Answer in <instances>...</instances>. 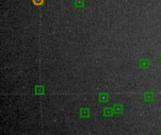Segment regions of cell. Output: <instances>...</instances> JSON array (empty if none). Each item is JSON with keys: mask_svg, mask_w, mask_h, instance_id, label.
I'll list each match as a JSON object with an SVG mask.
<instances>
[{"mask_svg": "<svg viewBox=\"0 0 161 135\" xmlns=\"http://www.w3.org/2000/svg\"><path fill=\"white\" fill-rule=\"evenodd\" d=\"M158 60H159V63H161V53L159 54V57H158Z\"/></svg>", "mask_w": 161, "mask_h": 135, "instance_id": "5", "label": "cell"}, {"mask_svg": "<svg viewBox=\"0 0 161 135\" xmlns=\"http://www.w3.org/2000/svg\"><path fill=\"white\" fill-rule=\"evenodd\" d=\"M31 1L35 6H41L45 3V0H31Z\"/></svg>", "mask_w": 161, "mask_h": 135, "instance_id": "4", "label": "cell"}, {"mask_svg": "<svg viewBox=\"0 0 161 135\" xmlns=\"http://www.w3.org/2000/svg\"><path fill=\"white\" fill-rule=\"evenodd\" d=\"M138 67L141 69H148L150 67V61L147 58H141L138 61Z\"/></svg>", "mask_w": 161, "mask_h": 135, "instance_id": "1", "label": "cell"}, {"mask_svg": "<svg viewBox=\"0 0 161 135\" xmlns=\"http://www.w3.org/2000/svg\"><path fill=\"white\" fill-rule=\"evenodd\" d=\"M144 99L146 101H148V102H150V101H154L155 100V96H154V93H151V92H147L144 94Z\"/></svg>", "mask_w": 161, "mask_h": 135, "instance_id": "2", "label": "cell"}, {"mask_svg": "<svg viewBox=\"0 0 161 135\" xmlns=\"http://www.w3.org/2000/svg\"><path fill=\"white\" fill-rule=\"evenodd\" d=\"M85 4V0H74V6L78 7V8H82Z\"/></svg>", "mask_w": 161, "mask_h": 135, "instance_id": "3", "label": "cell"}]
</instances>
